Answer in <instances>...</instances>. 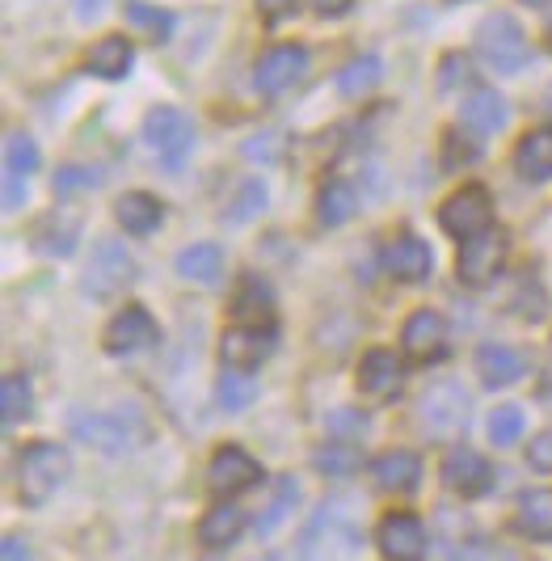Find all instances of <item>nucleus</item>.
<instances>
[{
	"label": "nucleus",
	"instance_id": "16",
	"mask_svg": "<svg viewBox=\"0 0 552 561\" xmlns=\"http://www.w3.org/2000/svg\"><path fill=\"white\" fill-rule=\"evenodd\" d=\"M77 237H81V216L64 211V207L38 216L34 228H30V245L38 253H47V257H68V253L77 250Z\"/></svg>",
	"mask_w": 552,
	"mask_h": 561
},
{
	"label": "nucleus",
	"instance_id": "5",
	"mask_svg": "<svg viewBox=\"0 0 552 561\" xmlns=\"http://www.w3.org/2000/svg\"><path fill=\"white\" fill-rule=\"evenodd\" d=\"M136 279V262H131V253L123 241H102L93 257H89V271H84L81 279V291L84 296H93V300H114L127 283Z\"/></svg>",
	"mask_w": 552,
	"mask_h": 561
},
{
	"label": "nucleus",
	"instance_id": "42",
	"mask_svg": "<svg viewBox=\"0 0 552 561\" xmlns=\"http://www.w3.org/2000/svg\"><path fill=\"white\" fill-rule=\"evenodd\" d=\"M527 465L540 469V473H552V431L536 435V439L527 444Z\"/></svg>",
	"mask_w": 552,
	"mask_h": 561
},
{
	"label": "nucleus",
	"instance_id": "13",
	"mask_svg": "<svg viewBox=\"0 0 552 561\" xmlns=\"http://www.w3.org/2000/svg\"><path fill=\"white\" fill-rule=\"evenodd\" d=\"M157 337H161V330H157L152 312L143 309V305H127V309L106 325V351H111V355H139V351H148Z\"/></svg>",
	"mask_w": 552,
	"mask_h": 561
},
{
	"label": "nucleus",
	"instance_id": "25",
	"mask_svg": "<svg viewBox=\"0 0 552 561\" xmlns=\"http://www.w3.org/2000/svg\"><path fill=\"white\" fill-rule=\"evenodd\" d=\"M460 118L469 123L476 136H494V131L506 127L510 111H506L502 93H494V89H472L469 98H464V106H460Z\"/></svg>",
	"mask_w": 552,
	"mask_h": 561
},
{
	"label": "nucleus",
	"instance_id": "34",
	"mask_svg": "<svg viewBox=\"0 0 552 561\" xmlns=\"http://www.w3.org/2000/svg\"><path fill=\"white\" fill-rule=\"evenodd\" d=\"M30 405H34L30 376H22V371H9V376L0 380V419H4V426H13L18 419H26Z\"/></svg>",
	"mask_w": 552,
	"mask_h": 561
},
{
	"label": "nucleus",
	"instance_id": "23",
	"mask_svg": "<svg viewBox=\"0 0 552 561\" xmlns=\"http://www.w3.org/2000/svg\"><path fill=\"white\" fill-rule=\"evenodd\" d=\"M515 169L524 182H549L552 178V127H531L515 148Z\"/></svg>",
	"mask_w": 552,
	"mask_h": 561
},
{
	"label": "nucleus",
	"instance_id": "27",
	"mask_svg": "<svg viewBox=\"0 0 552 561\" xmlns=\"http://www.w3.org/2000/svg\"><path fill=\"white\" fill-rule=\"evenodd\" d=\"M177 275H182L186 283H203V287L220 283V275H223L220 245L203 241V245H191V250H182V253H177Z\"/></svg>",
	"mask_w": 552,
	"mask_h": 561
},
{
	"label": "nucleus",
	"instance_id": "9",
	"mask_svg": "<svg viewBox=\"0 0 552 561\" xmlns=\"http://www.w3.org/2000/svg\"><path fill=\"white\" fill-rule=\"evenodd\" d=\"M304 72H308V51L296 47V43H283V47H271L266 56H257L253 84H257V93L278 98V93H287L291 84L300 81Z\"/></svg>",
	"mask_w": 552,
	"mask_h": 561
},
{
	"label": "nucleus",
	"instance_id": "36",
	"mask_svg": "<svg viewBox=\"0 0 552 561\" xmlns=\"http://www.w3.org/2000/svg\"><path fill=\"white\" fill-rule=\"evenodd\" d=\"M4 173L9 178H22V182H30L38 173V144L30 140V136H22V131H13L4 140Z\"/></svg>",
	"mask_w": 552,
	"mask_h": 561
},
{
	"label": "nucleus",
	"instance_id": "43",
	"mask_svg": "<svg viewBox=\"0 0 552 561\" xmlns=\"http://www.w3.org/2000/svg\"><path fill=\"white\" fill-rule=\"evenodd\" d=\"M296 4H300V0H257V9H262L266 22H283L287 13H296Z\"/></svg>",
	"mask_w": 552,
	"mask_h": 561
},
{
	"label": "nucleus",
	"instance_id": "35",
	"mask_svg": "<svg viewBox=\"0 0 552 561\" xmlns=\"http://www.w3.org/2000/svg\"><path fill=\"white\" fill-rule=\"evenodd\" d=\"M253 397H257V385H253V376L241 371V367H228L220 380H216V401H220V410H228V414L253 405Z\"/></svg>",
	"mask_w": 552,
	"mask_h": 561
},
{
	"label": "nucleus",
	"instance_id": "46",
	"mask_svg": "<svg viewBox=\"0 0 552 561\" xmlns=\"http://www.w3.org/2000/svg\"><path fill=\"white\" fill-rule=\"evenodd\" d=\"M464 77V56H447L442 59V72H439V84L442 89H451V84Z\"/></svg>",
	"mask_w": 552,
	"mask_h": 561
},
{
	"label": "nucleus",
	"instance_id": "32",
	"mask_svg": "<svg viewBox=\"0 0 552 561\" xmlns=\"http://www.w3.org/2000/svg\"><path fill=\"white\" fill-rule=\"evenodd\" d=\"M355 211H359V195H355V186H346V182H330V186L317 195V220L325 228H342Z\"/></svg>",
	"mask_w": 552,
	"mask_h": 561
},
{
	"label": "nucleus",
	"instance_id": "40",
	"mask_svg": "<svg viewBox=\"0 0 552 561\" xmlns=\"http://www.w3.org/2000/svg\"><path fill=\"white\" fill-rule=\"evenodd\" d=\"M84 186H102V173L84 165H64L56 173V195H72V191H84Z\"/></svg>",
	"mask_w": 552,
	"mask_h": 561
},
{
	"label": "nucleus",
	"instance_id": "45",
	"mask_svg": "<svg viewBox=\"0 0 552 561\" xmlns=\"http://www.w3.org/2000/svg\"><path fill=\"white\" fill-rule=\"evenodd\" d=\"M0 561H30V545L22 536H4L0 545Z\"/></svg>",
	"mask_w": 552,
	"mask_h": 561
},
{
	"label": "nucleus",
	"instance_id": "48",
	"mask_svg": "<svg viewBox=\"0 0 552 561\" xmlns=\"http://www.w3.org/2000/svg\"><path fill=\"white\" fill-rule=\"evenodd\" d=\"M102 9H106V0H72V13H77L81 22H93Z\"/></svg>",
	"mask_w": 552,
	"mask_h": 561
},
{
	"label": "nucleus",
	"instance_id": "14",
	"mask_svg": "<svg viewBox=\"0 0 552 561\" xmlns=\"http://www.w3.org/2000/svg\"><path fill=\"white\" fill-rule=\"evenodd\" d=\"M442 481L447 490H456L460 499H481L494 485V469L485 465V456L472 448H451L442 456Z\"/></svg>",
	"mask_w": 552,
	"mask_h": 561
},
{
	"label": "nucleus",
	"instance_id": "17",
	"mask_svg": "<svg viewBox=\"0 0 552 561\" xmlns=\"http://www.w3.org/2000/svg\"><path fill=\"white\" fill-rule=\"evenodd\" d=\"M401 346H405L410 359H422V364L439 359L442 351H447V321L435 309H417L405 321V330H401Z\"/></svg>",
	"mask_w": 552,
	"mask_h": 561
},
{
	"label": "nucleus",
	"instance_id": "52",
	"mask_svg": "<svg viewBox=\"0 0 552 561\" xmlns=\"http://www.w3.org/2000/svg\"><path fill=\"white\" fill-rule=\"evenodd\" d=\"M527 4H544V0H527Z\"/></svg>",
	"mask_w": 552,
	"mask_h": 561
},
{
	"label": "nucleus",
	"instance_id": "6",
	"mask_svg": "<svg viewBox=\"0 0 552 561\" xmlns=\"http://www.w3.org/2000/svg\"><path fill=\"white\" fill-rule=\"evenodd\" d=\"M417 419H422V426H426L430 435H460L472 419V401L456 380H439V385H430V389L422 393Z\"/></svg>",
	"mask_w": 552,
	"mask_h": 561
},
{
	"label": "nucleus",
	"instance_id": "28",
	"mask_svg": "<svg viewBox=\"0 0 552 561\" xmlns=\"http://www.w3.org/2000/svg\"><path fill=\"white\" fill-rule=\"evenodd\" d=\"M241 524H245L241 506H237V503H216L207 515H203V524H198V540H203L207 549H223V545H232V540H237Z\"/></svg>",
	"mask_w": 552,
	"mask_h": 561
},
{
	"label": "nucleus",
	"instance_id": "4",
	"mask_svg": "<svg viewBox=\"0 0 552 561\" xmlns=\"http://www.w3.org/2000/svg\"><path fill=\"white\" fill-rule=\"evenodd\" d=\"M143 140L157 152V161L169 169V173H182L186 161L194 152V123L186 111L177 106H157L143 118Z\"/></svg>",
	"mask_w": 552,
	"mask_h": 561
},
{
	"label": "nucleus",
	"instance_id": "18",
	"mask_svg": "<svg viewBox=\"0 0 552 561\" xmlns=\"http://www.w3.org/2000/svg\"><path fill=\"white\" fill-rule=\"evenodd\" d=\"M232 321L237 325H271L275 321V287L262 275H245L232 296Z\"/></svg>",
	"mask_w": 552,
	"mask_h": 561
},
{
	"label": "nucleus",
	"instance_id": "31",
	"mask_svg": "<svg viewBox=\"0 0 552 561\" xmlns=\"http://www.w3.org/2000/svg\"><path fill=\"white\" fill-rule=\"evenodd\" d=\"M380 77H384V64H380V56H355L342 72H337V93L342 98H367L376 84H380Z\"/></svg>",
	"mask_w": 552,
	"mask_h": 561
},
{
	"label": "nucleus",
	"instance_id": "24",
	"mask_svg": "<svg viewBox=\"0 0 552 561\" xmlns=\"http://www.w3.org/2000/svg\"><path fill=\"white\" fill-rule=\"evenodd\" d=\"M114 220H118L123 232H131V237H148V232L161 228L165 207H161L152 195H143V191H131V195H123L118 203H114Z\"/></svg>",
	"mask_w": 552,
	"mask_h": 561
},
{
	"label": "nucleus",
	"instance_id": "1",
	"mask_svg": "<svg viewBox=\"0 0 552 561\" xmlns=\"http://www.w3.org/2000/svg\"><path fill=\"white\" fill-rule=\"evenodd\" d=\"M355 553H359V528L350 524L346 503H325L300 540V561H350Z\"/></svg>",
	"mask_w": 552,
	"mask_h": 561
},
{
	"label": "nucleus",
	"instance_id": "47",
	"mask_svg": "<svg viewBox=\"0 0 552 561\" xmlns=\"http://www.w3.org/2000/svg\"><path fill=\"white\" fill-rule=\"evenodd\" d=\"M245 152L253 157V161H262V157H278V136H271V140H249Z\"/></svg>",
	"mask_w": 552,
	"mask_h": 561
},
{
	"label": "nucleus",
	"instance_id": "11",
	"mask_svg": "<svg viewBox=\"0 0 552 561\" xmlns=\"http://www.w3.org/2000/svg\"><path fill=\"white\" fill-rule=\"evenodd\" d=\"M376 545H380L384 561H422L426 558V528L417 515L392 511L376 528Z\"/></svg>",
	"mask_w": 552,
	"mask_h": 561
},
{
	"label": "nucleus",
	"instance_id": "22",
	"mask_svg": "<svg viewBox=\"0 0 552 561\" xmlns=\"http://www.w3.org/2000/svg\"><path fill=\"white\" fill-rule=\"evenodd\" d=\"M359 389L367 397H376V401H384L401 389V359L392 355V351H367L359 359Z\"/></svg>",
	"mask_w": 552,
	"mask_h": 561
},
{
	"label": "nucleus",
	"instance_id": "21",
	"mask_svg": "<svg viewBox=\"0 0 552 561\" xmlns=\"http://www.w3.org/2000/svg\"><path fill=\"white\" fill-rule=\"evenodd\" d=\"M72 435L102 451H127V439H131L123 422L111 414H97V410H72Z\"/></svg>",
	"mask_w": 552,
	"mask_h": 561
},
{
	"label": "nucleus",
	"instance_id": "8",
	"mask_svg": "<svg viewBox=\"0 0 552 561\" xmlns=\"http://www.w3.org/2000/svg\"><path fill=\"white\" fill-rule=\"evenodd\" d=\"M502 257H506V232L502 228H485L469 241H460V279L469 287H485L497 279L502 271Z\"/></svg>",
	"mask_w": 552,
	"mask_h": 561
},
{
	"label": "nucleus",
	"instance_id": "19",
	"mask_svg": "<svg viewBox=\"0 0 552 561\" xmlns=\"http://www.w3.org/2000/svg\"><path fill=\"white\" fill-rule=\"evenodd\" d=\"M476 371H481V385H485V389H510V385L524 380L527 364L515 346L485 342V346L476 351Z\"/></svg>",
	"mask_w": 552,
	"mask_h": 561
},
{
	"label": "nucleus",
	"instance_id": "44",
	"mask_svg": "<svg viewBox=\"0 0 552 561\" xmlns=\"http://www.w3.org/2000/svg\"><path fill=\"white\" fill-rule=\"evenodd\" d=\"M26 186H30V182H22V178H9V173H4V211H18V207H22Z\"/></svg>",
	"mask_w": 552,
	"mask_h": 561
},
{
	"label": "nucleus",
	"instance_id": "39",
	"mask_svg": "<svg viewBox=\"0 0 552 561\" xmlns=\"http://www.w3.org/2000/svg\"><path fill=\"white\" fill-rule=\"evenodd\" d=\"M232 203H237V207H228L223 220H228V225H245V220H253V216L266 207V186H262V182H245Z\"/></svg>",
	"mask_w": 552,
	"mask_h": 561
},
{
	"label": "nucleus",
	"instance_id": "26",
	"mask_svg": "<svg viewBox=\"0 0 552 561\" xmlns=\"http://www.w3.org/2000/svg\"><path fill=\"white\" fill-rule=\"evenodd\" d=\"M131 64H136V51H131V43H127L123 34L102 38V43L84 56V68H89L93 77H102V81H123V77L131 72Z\"/></svg>",
	"mask_w": 552,
	"mask_h": 561
},
{
	"label": "nucleus",
	"instance_id": "20",
	"mask_svg": "<svg viewBox=\"0 0 552 561\" xmlns=\"http://www.w3.org/2000/svg\"><path fill=\"white\" fill-rule=\"evenodd\" d=\"M367 473H371V481H376L380 490H388V494H410V490H417V481H422V460H417L414 451L392 448V451H384V456H376Z\"/></svg>",
	"mask_w": 552,
	"mask_h": 561
},
{
	"label": "nucleus",
	"instance_id": "33",
	"mask_svg": "<svg viewBox=\"0 0 552 561\" xmlns=\"http://www.w3.org/2000/svg\"><path fill=\"white\" fill-rule=\"evenodd\" d=\"M312 465H317V473H325V478H350L363 465V451L355 448V444H346V439H330L325 448H317Z\"/></svg>",
	"mask_w": 552,
	"mask_h": 561
},
{
	"label": "nucleus",
	"instance_id": "30",
	"mask_svg": "<svg viewBox=\"0 0 552 561\" xmlns=\"http://www.w3.org/2000/svg\"><path fill=\"white\" fill-rule=\"evenodd\" d=\"M296 506H300V481H296V478H278L275 481V499H271V506H266V511L253 519V533L271 536L278 524H287V519L296 515Z\"/></svg>",
	"mask_w": 552,
	"mask_h": 561
},
{
	"label": "nucleus",
	"instance_id": "37",
	"mask_svg": "<svg viewBox=\"0 0 552 561\" xmlns=\"http://www.w3.org/2000/svg\"><path fill=\"white\" fill-rule=\"evenodd\" d=\"M123 18H127V26H136L139 34H152V38H169V30H173V18L165 9H152L148 0H127Z\"/></svg>",
	"mask_w": 552,
	"mask_h": 561
},
{
	"label": "nucleus",
	"instance_id": "38",
	"mask_svg": "<svg viewBox=\"0 0 552 561\" xmlns=\"http://www.w3.org/2000/svg\"><path fill=\"white\" fill-rule=\"evenodd\" d=\"M524 431L527 419L519 405H497L494 414H490V439H494L497 448H515L524 439Z\"/></svg>",
	"mask_w": 552,
	"mask_h": 561
},
{
	"label": "nucleus",
	"instance_id": "12",
	"mask_svg": "<svg viewBox=\"0 0 552 561\" xmlns=\"http://www.w3.org/2000/svg\"><path fill=\"white\" fill-rule=\"evenodd\" d=\"M257 478H262V465L245 448H220L211 456V465H207V490L223 494V499H232V494H241L249 485H257Z\"/></svg>",
	"mask_w": 552,
	"mask_h": 561
},
{
	"label": "nucleus",
	"instance_id": "29",
	"mask_svg": "<svg viewBox=\"0 0 552 561\" xmlns=\"http://www.w3.org/2000/svg\"><path fill=\"white\" fill-rule=\"evenodd\" d=\"M515 528L536 540H549L552 536V490H527L515 511Z\"/></svg>",
	"mask_w": 552,
	"mask_h": 561
},
{
	"label": "nucleus",
	"instance_id": "2",
	"mask_svg": "<svg viewBox=\"0 0 552 561\" xmlns=\"http://www.w3.org/2000/svg\"><path fill=\"white\" fill-rule=\"evenodd\" d=\"M72 473V456L59 444H30L18 456V490L30 506H43L56 499V490Z\"/></svg>",
	"mask_w": 552,
	"mask_h": 561
},
{
	"label": "nucleus",
	"instance_id": "3",
	"mask_svg": "<svg viewBox=\"0 0 552 561\" xmlns=\"http://www.w3.org/2000/svg\"><path fill=\"white\" fill-rule=\"evenodd\" d=\"M476 56H481L485 68H494L502 77L524 72L527 59H531L524 26H519L510 13H490V18L476 26Z\"/></svg>",
	"mask_w": 552,
	"mask_h": 561
},
{
	"label": "nucleus",
	"instance_id": "41",
	"mask_svg": "<svg viewBox=\"0 0 552 561\" xmlns=\"http://www.w3.org/2000/svg\"><path fill=\"white\" fill-rule=\"evenodd\" d=\"M476 157H481V144H469L460 131H451V136H447V152H442V165L447 169L469 165V161H476Z\"/></svg>",
	"mask_w": 552,
	"mask_h": 561
},
{
	"label": "nucleus",
	"instance_id": "15",
	"mask_svg": "<svg viewBox=\"0 0 552 561\" xmlns=\"http://www.w3.org/2000/svg\"><path fill=\"white\" fill-rule=\"evenodd\" d=\"M384 266L392 279L426 283L430 279V271H435V253H430V245H426L422 237L401 232V237H392V245L384 250Z\"/></svg>",
	"mask_w": 552,
	"mask_h": 561
},
{
	"label": "nucleus",
	"instance_id": "53",
	"mask_svg": "<svg viewBox=\"0 0 552 561\" xmlns=\"http://www.w3.org/2000/svg\"><path fill=\"white\" fill-rule=\"evenodd\" d=\"M266 561H278V558H266Z\"/></svg>",
	"mask_w": 552,
	"mask_h": 561
},
{
	"label": "nucleus",
	"instance_id": "50",
	"mask_svg": "<svg viewBox=\"0 0 552 561\" xmlns=\"http://www.w3.org/2000/svg\"><path fill=\"white\" fill-rule=\"evenodd\" d=\"M544 43L552 47V9H549V18H544Z\"/></svg>",
	"mask_w": 552,
	"mask_h": 561
},
{
	"label": "nucleus",
	"instance_id": "49",
	"mask_svg": "<svg viewBox=\"0 0 552 561\" xmlns=\"http://www.w3.org/2000/svg\"><path fill=\"white\" fill-rule=\"evenodd\" d=\"M312 9H317L321 18H337V13L350 9V0H312Z\"/></svg>",
	"mask_w": 552,
	"mask_h": 561
},
{
	"label": "nucleus",
	"instance_id": "10",
	"mask_svg": "<svg viewBox=\"0 0 552 561\" xmlns=\"http://www.w3.org/2000/svg\"><path fill=\"white\" fill-rule=\"evenodd\" d=\"M275 346H278L275 325H232L220 342V359L228 367L253 371V367H262L275 355Z\"/></svg>",
	"mask_w": 552,
	"mask_h": 561
},
{
	"label": "nucleus",
	"instance_id": "51",
	"mask_svg": "<svg viewBox=\"0 0 552 561\" xmlns=\"http://www.w3.org/2000/svg\"><path fill=\"white\" fill-rule=\"evenodd\" d=\"M544 111L552 114V84H549V89H544Z\"/></svg>",
	"mask_w": 552,
	"mask_h": 561
},
{
	"label": "nucleus",
	"instance_id": "7",
	"mask_svg": "<svg viewBox=\"0 0 552 561\" xmlns=\"http://www.w3.org/2000/svg\"><path fill=\"white\" fill-rule=\"evenodd\" d=\"M439 225H442V232L456 237V241H469L476 232L494 228L490 191H485V186H460V191L439 207Z\"/></svg>",
	"mask_w": 552,
	"mask_h": 561
}]
</instances>
